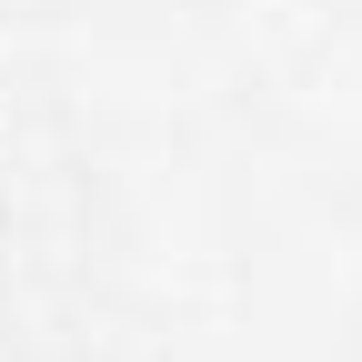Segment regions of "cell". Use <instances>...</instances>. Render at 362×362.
I'll return each instance as SVG.
<instances>
[{"instance_id": "7a4b0ae2", "label": "cell", "mask_w": 362, "mask_h": 362, "mask_svg": "<svg viewBox=\"0 0 362 362\" xmlns=\"http://www.w3.org/2000/svg\"><path fill=\"white\" fill-rule=\"evenodd\" d=\"M352 362H362V342H352Z\"/></svg>"}, {"instance_id": "6da1fadb", "label": "cell", "mask_w": 362, "mask_h": 362, "mask_svg": "<svg viewBox=\"0 0 362 362\" xmlns=\"http://www.w3.org/2000/svg\"><path fill=\"white\" fill-rule=\"evenodd\" d=\"M0 312H11V272H0Z\"/></svg>"}]
</instances>
